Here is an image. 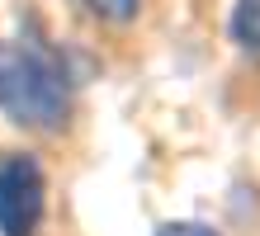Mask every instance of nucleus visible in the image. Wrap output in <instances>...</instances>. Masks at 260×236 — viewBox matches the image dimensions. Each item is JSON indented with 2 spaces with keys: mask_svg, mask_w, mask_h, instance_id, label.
<instances>
[{
  "mask_svg": "<svg viewBox=\"0 0 260 236\" xmlns=\"http://www.w3.org/2000/svg\"><path fill=\"white\" fill-rule=\"evenodd\" d=\"M0 114L24 132L57 137L76 114L67 61L43 43L0 38Z\"/></svg>",
  "mask_w": 260,
  "mask_h": 236,
  "instance_id": "obj_1",
  "label": "nucleus"
},
{
  "mask_svg": "<svg viewBox=\"0 0 260 236\" xmlns=\"http://www.w3.org/2000/svg\"><path fill=\"white\" fill-rule=\"evenodd\" d=\"M48 208V180L28 151L0 156V236H38Z\"/></svg>",
  "mask_w": 260,
  "mask_h": 236,
  "instance_id": "obj_2",
  "label": "nucleus"
},
{
  "mask_svg": "<svg viewBox=\"0 0 260 236\" xmlns=\"http://www.w3.org/2000/svg\"><path fill=\"white\" fill-rule=\"evenodd\" d=\"M232 38H237L241 52L260 66V0H237V10H232Z\"/></svg>",
  "mask_w": 260,
  "mask_h": 236,
  "instance_id": "obj_3",
  "label": "nucleus"
},
{
  "mask_svg": "<svg viewBox=\"0 0 260 236\" xmlns=\"http://www.w3.org/2000/svg\"><path fill=\"white\" fill-rule=\"evenodd\" d=\"M156 236H218V231L204 227V222H166Z\"/></svg>",
  "mask_w": 260,
  "mask_h": 236,
  "instance_id": "obj_5",
  "label": "nucleus"
},
{
  "mask_svg": "<svg viewBox=\"0 0 260 236\" xmlns=\"http://www.w3.org/2000/svg\"><path fill=\"white\" fill-rule=\"evenodd\" d=\"M95 24H109V28H123L142 14V0H76Z\"/></svg>",
  "mask_w": 260,
  "mask_h": 236,
  "instance_id": "obj_4",
  "label": "nucleus"
}]
</instances>
